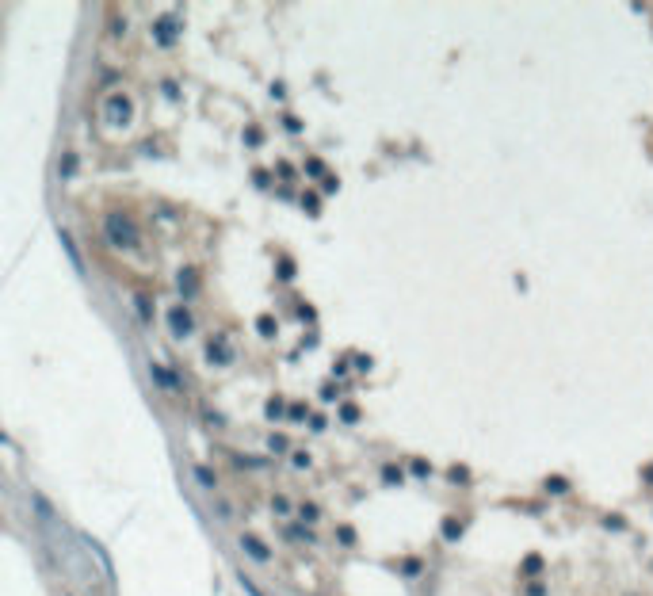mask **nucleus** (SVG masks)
Returning a JSON list of instances; mask_svg holds the SVG:
<instances>
[{
    "label": "nucleus",
    "instance_id": "nucleus-44",
    "mask_svg": "<svg viewBox=\"0 0 653 596\" xmlns=\"http://www.w3.org/2000/svg\"><path fill=\"white\" fill-rule=\"evenodd\" d=\"M325 424H329L325 417H310V428H314V432H325Z\"/></svg>",
    "mask_w": 653,
    "mask_h": 596
},
{
    "label": "nucleus",
    "instance_id": "nucleus-11",
    "mask_svg": "<svg viewBox=\"0 0 653 596\" xmlns=\"http://www.w3.org/2000/svg\"><path fill=\"white\" fill-rule=\"evenodd\" d=\"M130 302H134V314H138L141 325H153V298H149L146 291H138V295L130 298Z\"/></svg>",
    "mask_w": 653,
    "mask_h": 596
},
{
    "label": "nucleus",
    "instance_id": "nucleus-40",
    "mask_svg": "<svg viewBox=\"0 0 653 596\" xmlns=\"http://www.w3.org/2000/svg\"><path fill=\"white\" fill-rule=\"evenodd\" d=\"M237 467H264V459H245V455H233Z\"/></svg>",
    "mask_w": 653,
    "mask_h": 596
},
{
    "label": "nucleus",
    "instance_id": "nucleus-27",
    "mask_svg": "<svg viewBox=\"0 0 653 596\" xmlns=\"http://www.w3.org/2000/svg\"><path fill=\"white\" fill-rule=\"evenodd\" d=\"M306 173L310 176H329L325 173V160H321V157H306Z\"/></svg>",
    "mask_w": 653,
    "mask_h": 596
},
{
    "label": "nucleus",
    "instance_id": "nucleus-17",
    "mask_svg": "<svg viewBox=\"0 0 653 596\" xmlns=\"http://www.w3.org/2000/svg\"><path fill=\"white\" fill-rule=\"evenodd\" d=\"M264 448H268V451H271V455H287V451H290V440H287V436H283V432H271V436H268V443H264Z\"/></svg>",
    "mask_w": 653,
    "mask_h": 596
},
{
    "label": "nucleus",
    "instance_id": "nucleus-37",
    "mask_svg": "<svg viewBox=\"0 0 653 596\" xmlns=\"http://www.w3.org/2000/svg\"><path fill=\"white\" fill-rule=\"evenodd\" d=\"M466 467H451V481H455V486H466Z\"/></svg>",
    "mask_w": 653,
    "mask_h": 596
},
{
    "label": "nucleus",
    "instance_id": "nucleus-10",
    "mask_svg": "<svg viewBox=\"0 0 653 596\" xmlns=\"http://www.w3.org/2000/svg\"><path fill=\"white\" fill-rule=\"evenodd\" d=\"M149 378H153V382H160V390H168V394H180V390H184V386H180V378L168 371V367H160L157 359H149Z\"/></svg>",
    "mask_w": 653,
    "mask_h": 596
},
{
    "label": "nucleus",
    "instance_id": "nucleus-9",
    "mask_svg": "<svg viewBox=\"0 0 653 596\" xmlns=\"http://www.w3.org/2000/svg\"><path fill=\"white\" fill-rule=\"evenodd\" d=\"M58 241H61V252L69 257V264L77 268V276H88V268H84V257H81L77 241H73V233L69 230H58Z\"/></svg>",
    "mask_w": 653,
    "mask_h": 596
},
{
    "label": "nucleus",
    "instance_id": "nucleus-2",
    "mask_svg": "<svg viewBox=\"0 0 653 596\" xmlns=\"http://www.w3.org/2000/svg\"><path fill=\"white\" fill-rule=\"evenodd\" d=\"M103 119H107L111 127H127V122L134 119V100H130L127 92H111V96L103 100Z\"/></svg>",
    "mask_w": 653,
    "mask_h": 596
},
{
    "label": "nucleus",
    "instance_id": "nucleus-3",
    "mask_svg": "<svg viewBox=\"0 0 653 596\" xmlns=\"http://www.w3.org/2000/svg\"><path fill=\"white\" fill-rule=\"evenodd\" d=\"M165 321H168V333L172 337H192L195 333V314L184 306V302H176V306H168V314H165Z\"/></svg>",
    "mask_w": 653,
    "mask_h": 596
},
{
    "label": "nucleus",
    "instance_id": "nucleus-16",
    "mask_svg": "<svg viewBox=\"0 0 653 596\" xmlns=\"http://www.w3.org/2000/svg\"><path fill=\"white\" fill-rule=\"evenodd\" d=\"M257 333H260L264 340H271V337L279 333V321L271 317V314H260V317H257Z\"/></svg>",
    "mask_w": 653,
    "mask_h": 596
},
{
    "label": "nucleus",
    "instance_id": "nucleus-12",
    "mask_svg": "<svg viewBox=\"0 0 653 596\" xmlns=\"http://www.w3.org/2000/svg\"><path fill=\"white\" fill-rule=\"evenodd\" d=\"M192 474H195V481H199L203 489H218V474H214L211 467H206V462H195V467H192Z\"/></svg>",
    "mask_w": 653,
    "mask_h": 596
},
{
    "label": "nucleus",
    "instance_id": "nucleus-7",
    "mask_svg": "<svg viewBox=\"0 0 653 596\" xmlns=\"http://www.w3.org/2000/svg\"><path fill=\"white\" fill-rule=\"evenodd\" d=\"M176 287H180V298H195L199 295V287H203V279H199V268L195 264H184L180 268V276H176Z\"/></svg>",
    "mask_w": 653,
    "mask_h": 596
},
{
    "label": "nucleus",
    "instance_id": "nucleus-15",
    "mask_svg": "<svg viewBox=\"0 0 653 596\" xmlns=\"http://www.w3.org/2000/svg\"><path fill=\"white\" fill-rule=\"evenodd\" d=\"M58 176H61V180H73V176H77V153H73V149H69V153H61V160H58Z\"/></svg>",
    "mask_w": 653,
    "mask_h": 596
},
{
    "label": "nucleus",
    "instance_id": "nucleus-34",
    "mask_svg": "<svg viewBox=\"0 0 653 596\" xmlns=\"http://www.w3.org/2000/svg\"><path fill=\"white\" fill-rule=\"evenodd\" d=\"M279 279H295V260H279Z\"/></svg>",
    "mask_w": 653,
    "mask_h": 596
},
{
    "label": "nucleus",
    "instance_id": "nucleus-19",
    "mask_svg": "<svg viewBox=\"0 0 653 596\" xmlns=\"http://www.w3.org/2000/svg\"><path fill=\"white\" fill-rule=\"evenodd\" d=\"M287 421H290V424H306V421H310V409H306L302 402H290V405H287Z\"/></svg>",
    "mask_w": 653,
    "mask_h": 596
},
{
    "label": "nucleus",
    "instance_id": "nucleus-36",
    "mask_svg": "<svg viewBox=\"0 0 653 596\" xmlns=\"http://www.w3.org/2000/svg\"><path fill=\"white\" fill-rule=\"evenodd\" d=\"M160 92H165L168 100H180V88H176V81H160Z\"/></svg>",
    "mask_w": 653,
    "mask_h": 596
},
{
    "label": "nucleus",
    "instance_id": "nucleus-5",
    "mask_svg": "<svg viewBox=\"0 0 653 596\" xmlns=\"http://www.w3.org/2000/svg\"><path fill=\"white\" fill-rule=\"evenodd\" d=\"M206 363L211 367H230L233 363V348H230V337L225 333H214L206 340Z\"/></svg>",
    "mask_w": 653,
    "mask_h": 596
},
{
    "label": "nucleus",
    "instance_id": "nucleus-41",
    "mask_svg": "<svg viewBox=\"0 0 653 596\" xmlns=\"http://www.w3.org/2000/svg\"><path fill=\"white\" fill-rule=\"evenodd\" d=\"M283 127H287V130H290V134H298V130H302V122H298L295 115H287V119H283Z\"/></svg>",
    "mask_w": 653,
    "mask_h": 596
},
{
    "label": "nucleus",
    "instance_id": "nucleus-42",
    "mask_svg": "<svg viewBox=\"0 0 653 596\" xmlns=\"http://www.w3.org/2000/svg\"><path fill=\"white\" fill-rule=\"evenodd\" d=\"M111 35H115V39H119V35H127V20H111Z\"/></svg>",
    "mask_w": 653,
    "mask_h": 596
},
{
    "label": "nucleus",
    "instance_id": "nucleus-20",
    "mask_svg": "<svg viewBox=\"0 0 653 596\" xmlns=\"http://www.w3.org/2000/svg\"><path fill=\"white\" fill-rule=\"evenodd\" d=\"M245 146H249V149H257V146H264V130L257 127V122H249V127H245Z\"/></svg>",
    "mask_w": 653,
    "mask_h": 596
},
{
    "label": "nucleus",
    "instance_id": "nucleus-4",
    "mask_svg": "<svg viewBox=\"0 0 653 596\" xmlns=\"http://www.w3.org/2000/svg\"><path fill=\"white\" fill-rule=\"evenodd\" d=\"M149 31H153V42H157V46H165V50H168V46H176L180 31H184V23H180V16H157Z\"/></svg>",
    "mask_w": 653,
    "mask_h": 596
},
{
    "label": "nucleus",
    "instance_id": "nucleus-31",
    "mask_svg": "<svg viewBox=\"0 0 653 596\" xmlns=\"http://www.w3.org/2000/svg\"><path fill=\"white\" fill-rule=\"evenodd\" d=\"M271 508H276V516H287L290 513V501L283 497V493H276V497H271Z\"/></svg>",
    "mask_w": 653,
    "mask_h": 596
},
{
    "label": "nucleus",
    "instance_id": "nucleus-24",
    "mask_svg": "<svg viewBox=\"0 0 653 596\" xmlns=\"http://www.w3.org/2000/svg\"><path fill=\"white\" fill-rule=\"evenodd\" d=\"M340 421H344V424H355V421H359V405H355V402H344V405H340Z\"/></svg>",
    "mask_w": 653,
    "mask_h": 596
},
{
    "label": "nucleus",
    "instance_id": "nucleus-28",
    "mask_svg": "<svg viewBox=\"0 0 653 596\" xmlns=\"http://www.w3.org/2000/svg\"><path fill=\"white\" fill-rule=\"evenodd\" d=\"M290 462H295V470H310V451H290Z\"/></svg>",
    "mask_w": 653,
    "mask_h": 596
},
{
    "label": "nucleus",
    "instance_id": "nucleus-30",
    "mask_svg": "<svg viewBox=\"0 0 653 596\" xmlns=\"http://www.w3.org/2000/svg\"><path fill=\"white\" fill-rule=\"evenodd\" d=\"M382 481H386V486H401V470H397V467H382Z\"/></svg>",
    "mask_w": 653,
    "mask_h": 596
},
{
    "label": "nucleus",
    "instance_id": "nucleus-14",
    "mask_svg": "<svg viewBox=\"0 0 653 596\" xmlns=\"http://www.w3.org/2000/svg\"><path fill=\"white\" fill-rule=\"evenodd\" d=\"M31 505L39 508V520H46V524H54V520H58V516H54V505L39 493V489H31Z\"/></svg>",
    "mask_w": 653,
    "mask_h": 596
},
{
    "label": "nucleus",
    "instance_id": "nucleus-33",
    "mask_svg": "<svg viewBox=\"0 0 653 596\" xmlns=\"http://www.w3.org/2000/svg\"><path fill=\"white\" fill-rule=\"evenodd\" d=\"M252 184H257V187H271V173H268V168H257V173H252Z\"/></svg>",
    "mask_w": 653,
    "mask_h": 596
},
{
    "label": "nucleus",
    "instance_id": "nucleus-1",
    "mask_svg": "<svg viewBox=\"0 0 653 596\" xmlns=\"http://www.w3.org/2000/svg\"><path fill=\"white\" fill-rule=\"evenodd\" d=\"M103 238H107L111 249L130 252V249H138V245H141V226H138V218L130 211H111L107 218H103Z\"/></svg>",
    "mask_w": 653,
    "mask_h": 596
},
{
    "label": "nucleus",
    "instance_id": "nucleus-32",
    "mask_svg": "<svg viewBox=\"0 0 653 596\" xmlns=\"http://www.w3.org/2000/svg\"><path fill=\"white\" fill-rule=\"evenodd\" d=\"M546 489H551V493H565V489H570V481H565V478H546Z\"/></svg>",
    "mask_w": 653,
    "mask_h": 596
},
{
    "label": "nucleus",
    "instance_id": "nucleus-29",
    "mask_svg": "<svg viewBox=\"0 0 653 596\" xmlns=\"http://www.w3.org/2000/svg\"><path fill=\"white\" fill-rule=\"evenodd\" d=\"M459 535H462L459 520H443V539H459Z\"/></svg>",
    "mask_w": 653,
    "mask_h": 596
},
{
    "label": "nucleus",
    "instance_id": "nucleus-18",
    "mask_svg": "<svg viewBox=\"0 0 653 596\" xmlns=\"http://www.w3.org/2000/svg\"><path fill=\"white\" fill-rule=\"evenodd\" d=\"M298 520H302V524H317V520H321V508L314 505V501H302V505H298Z\"/></svg>",
    "mask_w": 653,
    "mask_h": 596
},
{
    "label": "nucleus",
    "instance_id": "nucleus-35",
    "mask_svg": "<svg viewBox=\"0 0 653 596\" xmlns=\"http://www.w3.org/2000/svg\"><path fill=\"white\" fill-rule=\"evenodd\" d=\"M539 570H543V558H539V554H535V558H527V562H524V573H527V577H535Z\"/></svg>",
    "mask_w": 653,
    "mask_h": 596
},
{
    "label": "nucleus",
    "instance_id": "nucleus-43",
    "mask_svg": "<svg viewBox=\"0 0 653 596\" xmlns=\"http://www.w3.org/2000/svg\"><path fill=\"white\" fill-rule=\"evenodd\" d=\"M428 470H432V467H428V462H424V459H416V462H413V474H420V478H424V474H428Z\"/></svg>",
    "mask_w": 653,
    "mask_h": 596
},
{
    "label": "nucleus",
    "instance_id": "nucleus-25",
    "mask_svg": "<svg viewBox=\"0 0 653 596\" xmlns=\"http://www.w3.org/2000/svg\"><path fill=\"white\" fill-rule=\"evenodd\" d=\"M420 570H424L420 558H405V562H401V573H405V577H420Z\"/></svg>",
    "mask_w": 653,
    "mask_h": 596
},
{
    "label": "nucleus",
    "instance_id": "nucleus-38",
    "mask_svg": "<svg viewBox=\"0 0 653 596\" xmlns=\"http://www.w3.org/2000/svg\"><path fill=\"white\" fill-rule=\"evenodd\" d=\"M276 168H279V176H283V180H295V165H290V160H279Z\"/></svg>",
    "mask_w": 653,
    "mask_h": 596
},
{
    "label": "nucleus",
    "instance_id": "nucleus-13",
    "mask_svg": "<svg viewBox=\"0 0 653 596\" xmlns=\"http://www.w3.org/2000/svg\"><path fill=\"white\" fill-rule=\"evenodd\" d=\"M264 417H268V421H283V417H287V402H283L279 394L268 397V402H264Z\"/></svg>",
    "mask_w": 653,
    "mask_h": 596
},
{
    "label": "nucleus",
    "instance_id": "nucleus-26",
    "mask_svg": "<svg viewBox=\"0 0 653 596\" xmlns=\"http://www.w3.org/2000/svg\"><path fill=\"white\" fill-rule=\"evenodd\" d=\"M302 206H306V214H317L321 211V195L317 192H306V195H302Z\"/></svg>",
    "mask_w": 653,
    "mask_h": 596
},
{
    "label": "nucleus",
    "instance_id": "nucleus-45",
    "mask_svg": "<svg viewBox=\"0 0 653 596\" xmlns=\"http://www.w3.org/2000/svg\"><path fill=\"white\" fill-rule=\"evenodd\" d=\"M355 367L359 371H371V356H355Z\"/></svg>",
    "mask_w": 653,
    "mask_h": 596
},
{
    "label": "nucleus",
    "instance_id": "nucleus-21",
    "mask_svg": "<svg viewBox=\"0 0 653 596\" xmlns=\"http://www.w3.org/2000/svg\"><path fill=\"white\" fill-rule=\"evenodd\" d=\"M237 585H241V589H245V592H249V596H268V592H264V589H260V585H257V581H252V577H249V573H237Z\"/></svg>",
    "mask_w": 653,
    "mask_h": 596
},
{
    "label": "nucleus",
    "instance_id": "nucleus-22",
    "mask_svg": "<svg viewBox=\"0 0 653 596\" xmlns=\"http://www.w3.org/2000/svg\"><path fill=\"white\" fill-rule=\"evenodd\" d=\"M287 539H298V543H314V532H310L306 524H298V527H287Z\"/></svg>",
    "mask_w": 653,
    "mask_h": 596
},
{
    "label": "nucleus",
    "instance_id": "nucleus-23",
    "mask_svg": "<svg viewBox=\"0 0 653 596\" xmlns=\"http://www.w3.org/2000/svg\"><path fill=\"white\" fill-rule=\"evenodd\" d=\"M336 539H340V547H355V527L352 524H340L336 527Z\"/></svg>",
    "mask_w": 653,
    "mask_h": 596
},
{
    "label": "nucleus",
    "instance_id": "nucleus-47",
    "mask_svg": "<svg viewBox=\"0 0 653 596\" xmlns=\"http://www.w3.org/2000/svg\"><path fill=\"white\" fill-rule=\"evenodd\" d=\"M65 596H73V592H65Z\"/></svg>",
    "mask_w": 653,
    "mask_h": 596
},
{
    "label": "nucleus",
    "instance_id": "nucleus-46",
    "mask_svg": "<svg viewBox=\"0 0 653 596\" xmlns=\"http://www.w3.org/2000/svg\"><path fill=\"white\" fill-rule=\"evenodd\" d=\"M283 96H287V88H283V84L276 81V84H271V100H283Z\"/></svg>",
    "mask_w": 653,
    "mask_h": 596
},
{
    "label": "nucleus",
    "instance_id": "nucleus-8",
    "mask_svg": "<svg viewBox=\"0 0 653 596\" xmlns=\"http://www.w3.org/2000/svg\"><path fill=\"white\" fill-rule=\"evenodd\" d=\"M81 543H84V551H88V554H92V558H96V562H100L103 577H107V581H115V566H111V554L103 551V547H100V543H96V539H92V535H81Z\"/></svg>",
    "mask_w": 653,
    "mask_h": 596
},
{
    "label": "nucleus",
    "instance_id": "nucleus-39",
    "mask_svg": "<svg viewBox=\"0 0 653 596\" xmlns=\"http://www.w3.org/2000/svg\"><path fill=\"white\" fill-rule=\"evenodd\" d=\"M333 397H336V382H325L321 386V402H333Z\"/></svg>",
    "mask_w": 653,
    "mask_h": 596
},
{
    "label": "nucleus",
    "instance_id": "nucleus-6",
    "mask_svg": "<svg viewBox=\"0 0 653 596\" xmlns=\"http://www.w3.org/2000/svg\"><path fill=\"white\" fill-rule=\"evenodd\" d=\"M237 547L252 558V562H260V566H268V562H271V547L264 543L260 535H249V532H245V535L237 539Z\"/></svg>",
    "mask_w": 653,
    "mask_h": 596
}]
</instances>
